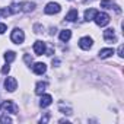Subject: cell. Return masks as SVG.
<instances>
[{
    "instance_id": "cell-1",
    "label": "cell",
    "mask_w": 124,
    "mask_h": 124,
    "mask_svg": "<svg viewBox=\"0 0 124 124\" xmlns=\"http://www.w3.org/2000/svg\"><path fill=\"white\" fill-rule=\"evenodd\" d=\"M93 21H95V23L98 25V26H105V25H108L109 23V16L107 15V13H104V12H96V15H95V18H93Z\"/></svg>"
},
{
    "instance_id": "cell-2",
    "label": "cell",
    "mask_w": 124,
    "mask_h": 124,
    "mask_svg": "<svg viewBox=\"0 0 124 124\" xmlns=\"http://www.w3.org/2000/svg\"><path fill=\"white\" fill-rule=\"evenodd\" d=\"M0 109H3V111H6V112H12V114H18V105L15 104V102H12V101H5V102H2L0 104Z\"/></svg>"
},
{
    "instance_id": "cell-3",
    "label": "cell",
    "mask_w": 124,
    "mask_h": 124,
    "mask_svg": "<svg viewBox=\"0 0 124 124\" xmlns=\"http://www.w3.org/2000/svg\"><path fill=\"white\" fill-rule=\"evenodd\" d=\"M10 39H12L15 44H22L23 39H25V34H23V31L19 29V28L13 29V31H12V35H10Z\"/></svg>"
},
{
    "instance_id": "cell-4",
    "label": "cell",
    "mask_w": 124,
    "mask_h": 124,
    "mask_svg": "<svg viewBox=\"0 0 124 124\" xmlns=\"http://www.w3.org/2000/svg\"><path fill=\"white\" fill-rule=\"evenodd\" d=\"M60 10H61L60 5H58V3H54V2L48 3V5L45 6V9H44V12H45L47 15H54V13H58Z\"/></svg>"
},
{
    "instance_id": "cell-5",
    "label": "cell",
    "mask_w": 124,
    "mask_h": 124,
    "mask_svg": "<svg viewBox=\"0 0 124 124\" xmlns=\"http://www.w3.org/2000/svg\"><path fill=\"white\" fill-rule=\"evenodd\" d=\"M101 8H104V9H114L117 13H121L120 6H118V5H115L112 0H102V2H101Z\"/></svg>"
},
{
    "instance_id": "cell-6",
    "label": "cell",
    "mask_w": 124,
    "mask_h": 124,
    "mask_svg": "<svg viewBox=\"0 0 124 124\" xmlns=\"http://www.w3.org/2000/svg\"><path fill=\"white\" fill-rule=\"evenodd\" d=\"M16 86H18V82H16L15 78H6V80H5V88H6V91L13 92V91L16 89Z\"/></svg>"
},
{
    "instance_id": "cell-7",
    "label": "cell",
    "mask_w": 124,
    "mask_h": 124,
    "mask_svg": "<svg viewBox=\"0 0 124 124\" xmlns=\"http://www.w3.org/2000/svg\"><path fill=\"white\" fill-rule=\"evenodd\" d=\"M92 44H93V41H92V38H89V37H83V38L79 39V47H80L82 50H89V48L92 47Z\"/></svg>"
},
{
    "instance_id": "cell-8",
    "label": "cell",
    "mask_w": 124,
    "mask_h": 124,
    "mask_svg": "<svg viewBox=\"0 0 124 124\" xmlns=\"http://www.w3.org/2000/svg\"><path fill=\"white\" fill-rule=\"evenodd\" d=\"M34 51L37 55H42L45 53V42L42 41H35L34 42Z\"/></svg>"
},
{
    "instance_id": "cell-9",
    "label": "cell",
    "mask_w": 124,
    "mask_h": 124,
    "mask_svg": "<svg viewBox=\"0 0 124 124\" xmlns=\"http://www.w3.org/2000/svg\"><path fill=\"white\" fill-rule=\"evenodd\" d=\"M104 39L105 41H108V42H115L117 41V37H115V32H114V29H105L104 31Z\"/></svg>"
},
{
    "instance_id": "cell-10",
    "label": "cell",
    "mask_w": 124,
    "mask_h": 124,
    "mask_svg": "<svg viewBox=\"0 0 124 124\" xmlns=\"http://www.w3.org/2000/svg\"><path fill=\"white\" fill-rule=\"evenodd\" d=\"M32 70H34L35 75H42V73H45L47 66H45L44 63H35V64L32 66Z\"/></svg>"
},
{
    "instance_id": "cell-11",
    "label": "cell",
    "mask_w": 124,
    "mask_h": 124,
    "mask_svg": "<svg viewBox=\"0 0 124 124\" xmlns=\"http://www.w3.org/2000/svg\"><path fill=\"white\" fill-rule=\"evenodd\" d=\"M19 6H21V12H31V10H34L35 3H31V2H22V3H19Z\"/></svg>"
},
{
    "instance_id": "cell-12",
    "label": "cell",
    "mask_w": 124,
    "mask_h": 124,
    "mask_svg": "<svg viewBox=\"0 0 124 124\" xmlns=\"http://www.w3.org/2000/svg\"><path fill=\"white\" fill-rule=\"evenodd\" d=\"M51 102H53L51 95H42V96H41V101H39V105H41L42 108H45V107L51 105Z\"/></svg>"
},
{
    "instance_id": "cell-13",
    "label": "cell",
    "mask_w": 124,
    "mask_h": 124,
    "mask_svg": "<svg viewBox=\"0 0 124 124\" xmlns=\"http://www.w3.org/2000/svg\"><path fill=\"white\" fill-rule=\"evenodd\" d=\"M47 89V82H38L35 86V93L37 95H42Z\"/></svg>"
},
{
    "instance_id": "cell-14",
    "label": "cell",
    "mask_w": 124,
    "mask_h": 124,
    "mask_svg": "<svg viewBox=\"0 0 124 124\" xmlns=\"http://www.w3.org/2000/svg\"><path fill=\"white\" fill-rule=\"evenodd\" d=\"M114 54V50L112 48H102L101 51H99V57L101 58H108V57H111Z\"/></svg>"
},
{
    "instance_id": "cell-15",
    "label": "cell",
    "mask_w": 124,
    "mask_h": 124,
    "mask_svg": "<svg viewBox=\"0 0 124 124\" xmlns=\"http://www.w3.org/2000/svg\"><path fill=\"white\" fill-rule=\"evenodd\" d=\"M70 37H72V31H70V29H64V31H61V32H60V39L63 41V42L69 41Z\"/></svg>"
},
{
    "instance_id": "cell-16",
    "label": "cell",
    "mask_w": 124,
    "mask_h": 124,
    "mask_svg": "<svg viewBox=\"0 0 124 124\" xmlns=\"http://www.w3.org/2000/svg\"><path fill=\"white\" fill-rule=\"evenodd\" d=\"M66 19H67L69 22H75V21L78 19V10H76V9H70L69 13L66 15Z\"/></svg>"
},
{
    "instance_id": "cell-17",
    "label": "cell",
    "mask_w": 124,
    "mask_h": 124,
    "mask_svg": "<svg viewBox=\"0 0 124 124\" xmlns=\"http://www.w3.org/2000/svg\"><path fill=\"white\" fill-rule=\"evenodd\" d=\"M95 15H96V10L95 9H88L86 12H85V21H93V18H95Z\"/></svg>"
},
{
    "instance_id": "cell-18",
    "label": "cell",
    "mask_w": 124,
    "mask_h": 124,
    "mask_svg": "<svg viewBox=\"0 0 124 124\" xmlns=\"http://www.w3.org/2000/svg\"><path fill=\"white\" fill-rule=\"evenodd\" d=\"M15 58H16V53L15 51H6L5 53V60L8 61V63H12Z\"/></svg>"
},
{
    "instance_id": "cell-19",
    "label": "cell",
    "mask_w": 124,
    "mask_h": 124,
    "mask_svg": "<svg viewBox=\"0 0 124 124\" xmlns=\"http://www.w3.org/2000/svg\"><path fill=\"white\" fill-rule=\"evenodd\" d=\"M9 10H10V13H18V12H21V6H19V3H12L10 8H9Z\"/></svg>"
},
{
    "instance_id": "cell-20",
    "label": "cell",
    "mask_w": 124,
    "mask_h": 124,
    "mask_svg": "<svg viewBox=\"0 0 124 124\" xmlns=\"http://www.w3.org/2000/svg\"><path fill=\"white\" fill-rule=\"evenodd\" d=\"M60 111H61V112H63V114H67V115H72V114H73L70 108H64L63 105H60Z\"/></svg>"
},
{
    "instance_id": "cell-21",
    "label": "cell",
    "mask_w": 124,
    "mask_h": 124,
    "mask_svg": "<svg viewBox=\"0 0 124 124\" xmlns=\"http://www.w3.org/2000/svg\"><path fill=\"white\" fill-rule=\"evenodd\" d=\"M0 123H3V124H6V123H12V118L8 117V115H2V118H0Z\"/></svg>"
},
{
    "instance_id": "cell-22",
    "label": "cell",
    "mask_w": 124,
    "mask_h": 124,
    "mask_svg": "<svg viewBox=\"0 0 124 124\" xmlns=\"http://www.w3.org/2000/svg\"><path fill=\"white\" fill-rule=\"evenodd\" d=\"M9 72H10V67H9V66H8V64H6V66H3V67H2V73H3V75H8V73H9Z\"/></svg>"
},
{
    "instance_id": "cell-23",
    "label": "cell",
    "mask_w": 124,
    "mask_h": 124,
    "mask_svg": "<svg viewBox=\"0 0 124 124\" xmlns=\"http://www.w3.org/2000/svg\"><path fill=\"white\" fill-rule=\"evenodd\" d=\"M6 31H8V26L5 23H0V34H5Z\"/></svg>"
},
{
    "instance_id": "cell-24",
    "label": "cell",
    "mask_w": 124,
    "mask_h": 124,
    "mask_svg": "<svg viewBox=\"0 0 124 124\" xmlns=\"http://www.w3.org/2000/svg\"><path fill=\"white\" fill-rule=\"evenodd\" d=\"M48 120H50V114H45V115L41 118V123H47Z\"/></svg>"
},
{
    "instance_id": "cell-25",
    "label": "cell",
    "mask_w": 124,
    "mask_h": 124,
    "mask_svg": "<svg viewBox=\"0 0 124 124\" xmlns=\"http://www.w3.org/2000/svg\"><path fill=\"white\" fill-rule=\"evenodd\" d=\"M118 55H120V57H123V55H124V54H123V45H120V47H118Z\"/></svg>"
},
{
    "instance_id": "cell-26",
    "label": "cell",
    "mask_w": 124,
    "mask_h": 124,
    "mask_svg": "<svg viewBox=\"0 0 124 124\" xmlns=\"http://www.w3.org/2000/svg\"><path fill=\"white\" fill-rule=\"evenodd\" d=\"M25 61H26V63H29V64H31V63H32V58H31L29 55H25Z\"/></svg>"
},
{
    "instance_id": "cell-27",
    "label": "cell",
    "mask_w": 124,
    "mask_h": 124,
    "mask_svg": "<svg viewBox=\"0 0 124 124\" xmlns=\"http://www.w3.org/2000/svg\"><path fill=\"white\" fill-rule=\"evenodd\" d=\"M54 64H55V66H58V64H60V60H58V58L53 60V66H54Z\"/></svg>"
},
{
    "instance_id": "cell-28",
    "label": "cell",
    "mask_w": 124,
    "mask_h": 124,
    "mask_svg": "<svg viewBox=\"0 0 124 124\" xmlns=\"http://www.w3.org/2000/svg\"><path fill=\"white\" fill-rule=\"evenodd\" d=\"M0 16H2V9H0Z\"/></svg>"
}]
</instances>
